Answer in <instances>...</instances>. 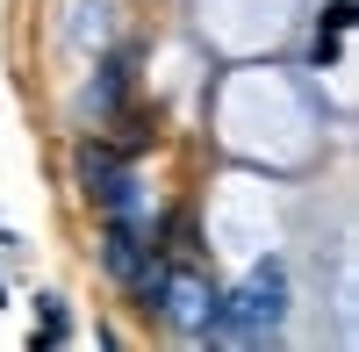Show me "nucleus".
Returning a JSON list of instances; mask_svg holds the SVG:
<instances>
[{
	"instance_id": "f257e3e1",
	"label": "nucleus",
	"mask_w": 359,
	"mask_h": 352,
	"mask_svg": "<svg viewBox=\"0 0 359 352\" xmlns=\"http://www.w3.org/2000/svg\"><path fill=\"white\" fill-rule=\"evenodd\" d=\"M137 302L158 316V324H172L180 338H208V324H216V287H208L201 273H187V266H165L158 259V273L137 287Z\"/></svg>"
},
{
	"instance_id": "20e7f679",
	"label": "nucleus",
	"mask_w": 359,
	"mask_h": 352,
	"mask_svg": "<svg viewBox=\"0 0 359 352\" xmlns=\"http://www.w3.org/2000/svg\"><path fill=\"white\" fill-rule=\"evenodd\" d=\"M65 338H72L65 302H57V295H43V331H36V345H65Z\"/></svg>"
},
{
	"instance_id": "f03ea898",
	"label": "nucleus",
	"mask_w": 359,
	"mask_h": 352,
	"mask_svg": "<svg viewBox=\"0 0 359 352\" xmlns=\"http://www.w3.org/2000/svg\"><path fill=\"white\" fill-rule=\"evenodd\" d=\"M79 180H86V201H94L101 216H130L137 209V165H130V151H115V144H101V137H86L79 144Z\"/></svg>"
},
{
	"instance_id": "7ed1b4c3",
	"label": "nucleus",
	"mask_w": 359,
	"mask_h": 352,
	"mask_svg": "<svg viewBox=\"0 0 359 352\" xmlns=\"http://www.w3.org/2000/svg\"><path fill=\"white\" fill-rule=\"evenodd\" d=\"M345 29H352V0H331V8H323V22H316V50H331Z\"/></svg>"
}]
</instances>
